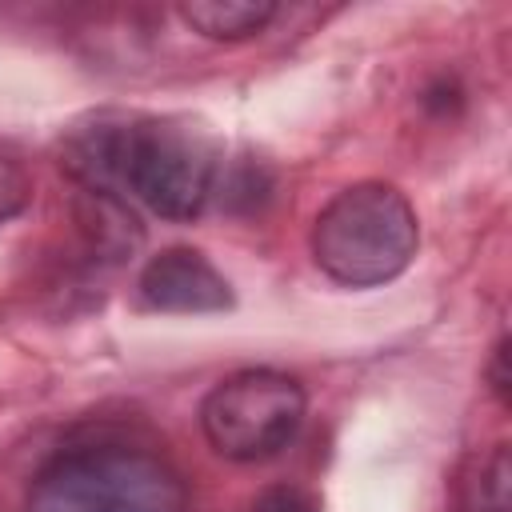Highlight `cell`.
I'll list each match as a JSON object with an SVG mask.
<instances>
[{"mask_svg":"<svg viewBox=\"0 0 512 512\" xmlns=\"http://www.w3.org/2000/svg\"><path fill=\"white\" fill-rule=\"evenodd\" d=\"M76 224H80L84 244L100 260H112V264L128 260L140 248V240H144L140 220L120 200V192H104V188H80V196H76Z\"/></svg>","mask_w":512,"mask_h":512,"instance_id":"5","label":"cell"},{"mask_svg":"<svg viewBox=\"0 0 512 512\" xmlns=\"http://www.w3.org/2000/svg\"><path fill=\"white\" fill-rule=\"evenodd\" d=\"M28 204H32V176L24 172L20 160L0 152V224L20 216Z\"/></svg>","mask_w":512,"mask_h":512,"instance_id":"7","label":"cell"},{"mask_svg":"<svg viewBox=\"0 0 512 512\" xmlns=\"http://www.w3.org/2000/svg\"><path fill=\"white\" fill-rule=\"evenodd\" d=\"M252 512H320L316 500L292 484H276V488H264L252 504Z\"/></svg>","mask_w":512,"mask_h":512,"instance_id":"8","label":"cell"},{"mask_svg":"<svg viewBox=\"0 0 512 512\" xmlns=\"http://www.w3.org/2000/svg\"><path fill=\"white\" fill-rule=\"evenodd\" d=\"M308 248L328 280L344 288H376L412 264L420 220L396 184L356 180L316 212Z\"/></svg>","mask_w":512,"mask_h":512,"instance_id":"1","label":"cell"},{"mask_svg":"<svg viewBox=\"0 0 512 512\" xmlns=\"http://www.w3.org/2000/svg\"><path fill=\"white\" fill-rule=\"evenodd\" d=\"M140 300L152 312L168 316H208V312H228L236 304L228 276L188 244H172L140 268Z\"/></svg>","mask_w":512,"mask_h":512,"instance_id":"4","label":"cell"},{"mask_svg":"<svg viewBox=\"0 0 512 512\" xmlns=\"http://www.w3.org/2000/svg\"><path fill=\"white\" fill-rule=\"evenodd\" d=\"M176 12L196 36L216 44H240L260 36L272 24L276 4L272 0H184Z\"/></svg>","mask_w":512,"mask_h":512,"instance_id":"6","label":"cell"},{"mask_svg":"<svg viewBox=\"0 0 512 512\" xmlns=\"http://www.w3.org/2000/svg\"><path fill=\"white\" fill-rule=\"evenodd\" d=\"M220 144L188 116H132L124 128L120 188L160 220H196L216 188Z\"/></svg>","mask_w":512,"mask_h":512,"instance_id":"2","label":"cell"},{"mask_svg":"<svg viewBox=\"0 0 512 512\" xmlns=\"http://www.w3.org/2000/svg\"><path fill=\"white\" fill-rule=\"evenodd\" d=\"M484 376H488V388H492L496 404H500V408H512V368H508V336H500V340H496V348H492V360H488Z\"/></svg>","mask_w":512,"mask_h":512,"instance_id":"9","label":"cell"},{"mask_svg":"<svg viewBox=\"0 0 512 512\" xmlns=\"http://www.w3.org/2000/svg\"><path fill=\"white\" fill-rule=\"evenodd\" d=\"M308 412L296 376L276 368H244L224 376L200 400V432L208 448L232 464H264L280 456Z\"/></svg>","mask_w":512,"mask_h":512,"instance_id":"3","label":"cell"}]
</instances>
